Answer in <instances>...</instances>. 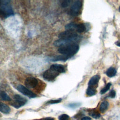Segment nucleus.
Segmentation results:
<instances>
[{"instance_id": "nucleus-1", "label": "nucleus", "mask_w": 120, "mask_h": 120, "mask_svg": "<svg viewBox=\"0 0 120 120\" xmlns=\"http://www.w3.org/2000/svg\"><path fill=\"white\" fill-rule=\"evenodd\" d=\"M79 49V45L76 43H70L59 47L58 51L62 55L71 58L76 54Z\"/></svg>"}, {"instance_id": "nucleus-2", "label": "nucleus", "mask_w": 120, "mask_h": 120, "mask_svg": "<svg viewBox=\"0 0 120 120\" xmlns=\"http://www.w3.org/2000/svg\"><path fill=\"white\" fill-rule=\"evenodd\" d=\"M60 39L65 40L69 43H75V42L79 40L80 36L74 30H67L60 33L59 35Z\"/></svg>"}, {"instance_id": "nucleus-3", "label": "nucleus", "mask_w": 120, "mask_h": 120, "mask_svg": "<svg viewBox=\"0 0 120 120\" xmlns=\"http://www.w3.org/2000/svg\"><path fill=\"white\" fill-rule=\"evenodd\" d=\"M10 1L5 0L4 3L0 7V16L5 18L14 15L11 6L9 4Z\"/></svg>"}, {"instance_id": "nucleus-4", "label": "nucleus", "mask_w": 120, "mask_h": 120, "mask_svg": "<svg viewBox=\"0 0 120 120\" xmlns=\"http://www.w3.org/2000/svg\"><path fill=\"white\" fill-rule=\"evenodd\" d=\"M60 73L56 70L50 68L46 70L43 74V77L47 81H52L59 75Z\"/></svg>"}, {"instance_id": "nucleus-5", "label": "nucleus", "mask_w": 120, "mask_h": 120, "mask_svg": "<svg viewBox=\"0 0 120 120\" xmlns=\"http://www.w3.org/2000/svg\"><path fill=\"white\" fill-rule=\"evenodd\" d=\"M82 7V2L80 0L75 1L72 5L70 8V14L72 16L78 15L81 10Z\"/></svg>"}, {"instance_id": "nucleus-6", "label": "nucleus", "mask_w": 120, "mask_h": 120, "mask_svg": "<svg viewBox=\"0 0 120 120\" xmlns=\"http://www.w3.org/2000/svg\"><path fill=\"white\" fill-rule=\"evenodd\" d=\"M14 99L15 101L11 103V105L16 108H19L24 105L27 101L26 98L18 94L14 96Z\"/></svg>"}, {"instance_id": "nucleus-7", "label": "nucleus", "mask_w": 120, "mask_h": 120, "mask_svg": "<svg viewBox=\"0 0 120 120\" xmlns=\"http://www.w3.org/2000/svg\"><path fill=\"white\" fill-rule=\"evenodd\" d=\"M16 89L19 92L30 98H34L37 96L35 93L22 85H18L16 87Z\"/></svg>"}, {"instance_id": "nucleus-8", "label": "nucleus", "mask_w": 120, "mask_h": 120, "mask_svg": "<svg viewBox=\"0 0 120 120\" xmlns=\"http://www.w3.org/2000/svg\"><path fill=\"white\" fill-rule=\"evenodd\" d=\"M38 84V80L37 78L33 77H29L25 81V85L28 88H34Z\"/></svg>"}, {"instance_id": "nucleus-9", "label": "nucleus", "mask_w": 120, "mask_h": 120, "mask_svg": "<svg viewBox=\"0 0 120 120\" xmlns=\"http://www.w3.org/2000/svg\"><path fill=\"white\" fill-rule=\"evenodd\" d=\"M50 68H51L58 72H59L60 74L63 73L65 72V67L63 65L61 64H55L52 65Z\"/></svg>"}, {"instance_id": "nucleus-10", "label": "nucleus", "mask_w": 120, "mask_h": 120, "mask_svg": "<svg viewBox=\"0 0 120 120\" xmlns=\"http://www.w3.org/2000/svg\"><path fill=\"white\" fill-rule=\"evenodd\" d=\"M99 79H100V76L99 75H97L93 76L92 77L90 78V79L89 81L88 84L89 86L93 87L95 85H96L98 83L99 81Z\"/></svg>"}, {"instance_id": "nucleus-11", "label": "nucleus", "mask_w": 120, "mask_h": 120, "mask_svg": "<svg viewBox=\"0 0 120 120\" xmlns=\"http://www.w3.org/2000/svg\"><path fill=\"white\" fill-rule=\"evenodd\" d=\"M70 58L66 56L65 55H57L54 57H53L50 58V60L52 61H65L67 60Z\"/></svg>"}, {"instance_id": "nucleus-12", "label": "nucleus", "mask_w": 120, "mask_h": 120, "mask_svg": "<svg viewBox=\"0 0 120 120\" xmlns=\"http://www.w3.org/2000/svg\"><path fill=\"white\" fill-rule=\"evenodd\" d=\"M0 111L4 114H8L10 112V108L8 105L0 102Z\"/></svg>"}, {"instance_id": "nucleus-13", "label": "nucleus", "mask_w": 120, "mask_h": 120, "mask_svg": "<svg viewBox=\"0 0 120 120\" xmlns=\"http://www.w3.org/2000/svg\"><path fill=\"white\" fill-rule=\"evenodd\" d=\"M108 105H109V103L107 101H103L100 104V105L99 106V110H100V111L101 112L104 113L107 109Z\"/></svg>"}, {"instance_id": "nucleus-14", "label": "nucleus", "mask_w": 120, "mask_h": 120, "mask_svg": "<svg viewBox=\"0 0 120 120\" xmlns=\"http://www.w3.org/2000/svg\"><path fill=\"white\" fill-rule=\"evenodd\" d=\"M116 74V70L114 68L112 67H110V68H109L107 70L106 72V75L109 77H112L115 76Z\"/></svg>"}, {"instance_id": "nucleus-15", "label": "nucleus", "mask_w": 120, "mask_h": 120, "mask_svg": "<svg viewBox=\"0 0 120 120\" xmlns=\"http://www.w3.org/2000/svg\"><path fill=\"white\" fill-rule=\"evenodd\" d=\"M96 93V90L95 88L91 86H89L86 90V94L89 96H92Z\"/></svg>"}, {"instance_id": "nucleus-16", "label": "nucleus", "mask_w": 120, "mask_h": 120, "mask_svg": "<svg viewBox=\"0 0 120 120\" xmlns=\"http://www.w3.org/2000/svg\"><path fill=\"white\" fill-rule=\"evenodd\" d=\"M0 98L4 101H9L11 100V99L9 96H8V95L4 91L0 92Z\"/></svg>"}, {"instance_id": "nucleus-17", "label": "nucleus", "mask_w": 120, "mask_h": 120, "mask_svg": "<svg viewBox=\"0 0 120 120\" xmlns=\"http://www.w3.org/2000/svg\"><path fill=\"white\" fill-rule=\"evenodd\" d=\"M76 30L79 33H82L86 30V27L83 23L77 24Z\"/></svg>"}, {"instance_id": "nucleus-18", "label": "nucleus", "mask_w": 120, "mask_h": 120, "mask_svg": "<svg viewBox=\"0 0 120 120\" xmlns=\"http://www.w3.org/2000/svg\"><path fill=\"white\" fill-rule=\"evenodd\" d=\"M77 24H76L74 22H70L69 23H68L65 26V29L67 30H74L76 29Z\"/></svg>"}, {"instance_id": "nucleus-19", "label": "nucleus", "mask_w": 120, "mask_h": 120, "mask_svg": "<svg viewBox=\"0 0 120 120\" xmlns=\"http://www.w3.org/2000/svg\"><path fill=\"white\" fill-rule=\"evenodd\" d=\"M112 84L111 83H108L104 88H103L100 91V93L101 94H104V93H105V92H106L110 89L111 86Z\"/></svg>"}, {"instance_id": "nucleus-20", "label": "nucleus", "mask_w": 120, "mask_h": 120, "mask_svg": "<svg viewBox=\"0 0 120 120\" xmlns=\"http://www.w3.org/2000/svg\"><path fill=\"white\" fill-rule=\"evenodd\" d=\"M71 0H63L61 2V5L63 8H66L67 7L70 3Z\"/></svg>"}, {"instance_id": "nucleus-21", "label": "nucleus", "mask_w": 120, "mask_h": 120, "mask_svg": "<svg viewBox=\"0 0 120 120\" xmlns=\"http://www.w3.org/2000/svg\"><path fill=\"white\" fill-rule=\"evenodd\" d=\"M62 100V99L60 98L57 100H51L50 101H48L47 102H46V104H57L60 102Z\"/></svg>"}, {"instance_id": "nucleus-22", "label": "nucleus", "mask_w": 120, "mask_h": 120, "mask_svg": "<svg viewBox=\"0 0 120 120\" xmlns=\"http://www.w3.org/2000/svg\"><path fill=\"white\" fill-rule=\"evenodd\" d=\"M69 117L66 114H63L59 117V120H67L69 119Z\"/></svg>"}, {"instance_id": "nucleus-23", "label": "nucleus", "mask_w": 120, "mask_h": 120, "mask_svg": "<svg viewBox=\"0 0 120 120\" xmlns=\"http://www.w3.org/2000/svg\"><path fill=\"white\" fill-rule=\"evenodd\" d=\"M90 115L93 118H95V119L99 118L100 117V114L97 112H91Z\"/></svg>"}, {"instance_id": "nucleus-24", "label": "nucleus", "mask_w": 120, "mask_h": 120, "mask_svg": "<svg viewBox=\"0 0 120 120\" xmlns=\"http://www.w3.org/2000/svg\"><path fill=\"white\" fill-rule=\"evenodd\" d=\"M116 96V92L115 91V90H111V91L109 93V97H110L111 98H114Z\"/></svg>"}, {"instance_id": "nucleus-25", "label": "nucleus", "mask_w": 120, "mask_h": 120, "mask_svg": "<svg viewBox=\"0 0 120 120\" xmlns=\"http://www.w3.org/2000/svg\"><path fill=\"white\" fill-rule=\"evenodd\" d=\"M79 105L78 103H73V104H70L68 105V106L71 108H75L77 106H78Z\"/></svg>"}, {"instance_id": "nucleus-26", "label": "nucleus", "mask_w": 120, "mask_h": 120, "mask_svg": "<svg viewBox=\"0 0 120 120\" xmlns=\"http://www.w3.org/2000/svg\"><path fill=\"white\" fill-rule=\"evenodd\" d=\"M81 120H91V118L89 117H84Z\"/></svg>"}, {"instance_id": "nucleus-27", "label": "nucleus", "mask_w": 120, "mask_h": 120, "mask_svg": "<svg viewBox=\"0 0 120 120\" xmlns=\"http://www.w3.org/2000/svg\"><path fill=\"white\" fill-rule=\"evenodd\" d=\"M42 120H55V119L52 117H47L43 119Z\"/></svg>"}, {"instance_id": "nucleus-28", "label": "nucleus", "mask_w": 120, "mask_h": 120, "mask_svg": "<svg viewBox=\"0 0 120 120\" xmlns=\"http://www.w3.org/2000/svg\"><path fill=\"white\" fill-rule=\"evenodd\" d=\"M115 44L118 46L120 47V41H117L115 43Z\"/></svg>"}, {"instance_id": "nucleus-29", "label": "nucleus", "mask_w": 120, "mask_h": 120, "mask_svg": "<svg viewBox=\"0 0 120 120\" xmlns=\"http://www.w3.org/2000/svg\"><path fill=\"white\" fill-rule=\"evenodd\" d=\"M5 0H0V7L2 6V5L4 3Z\"/></svg>"}, {"instance_id": "nucleus-30", "label": "nucleus", "mask_w": 120, "mask_h": 120, "mask_svg": "<svg viewBox=\"0 0 120 120\" xmlns=\"http://www.w3.org/2000/svg\"><path fill=\"white\" fill-rule=\"evenodd\" d=\"M119 11H120V7H119Z\"/></svg>"}]
</instances>
